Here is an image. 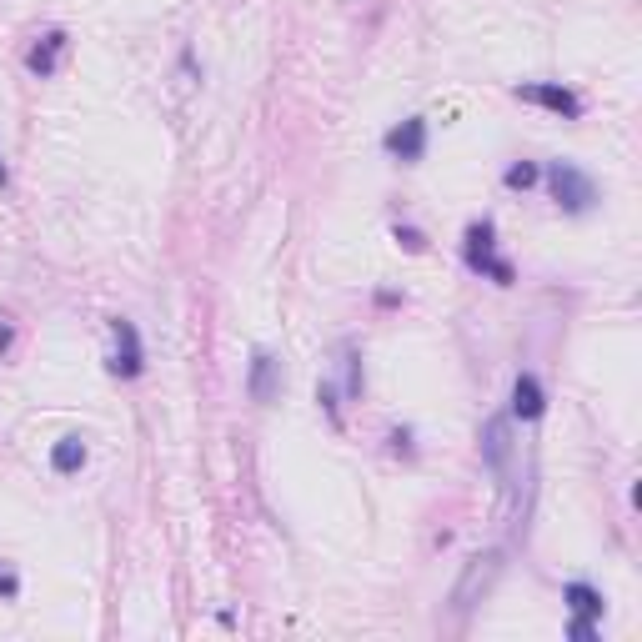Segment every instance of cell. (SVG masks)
<instances>
[{
    "mask_svg": "<svg viewBox=\"0 0 642 642\" xmlns=\"http://www.w3.org/2000/svg\"><path fill=\"white\" fill-rule=\"evenodd\" d=\"M502 567H507V557H502L497 547H487V552L467 557V567H462V577H457V587H452V607H457V612H472V607L497 587Z\"/></svg>",
    "mask_w": 642,
    "mask_h": 642,
    "instance_id": "6da1fadb",
    "label": "cell"
},
{
    "mask_svg": "<svg viewBox=\"0 0 642 642\" xmlns=\"http://www.w3.org/2000/svg\"><path fill=\"white\" fill-rule=\"evenodd\" d=\"M547 191H552V201H557L567 216H582V211H592V201H597L592 176H587L582 166H572V161H552V166H547Z\"/></svg>",
    "mask_w": 642,
    "mask_h": 642,
    "instance_id": "7a4b0ae2",
    "label": "cell"
},
{
    "mask_svg": "<svg viewBox=\"0 0 642 642\" xmlns=\"http://www.w3.org/2000/svg\"><path fill=\"white\" fill-rule=\"evenodd\" d=\"M492 221H472L467 226V266L472 271H487L497 286H512V266L507 261H497V251H492Z\"/></svg>",
    "mask_w": 642,
    "mask_h": 642,
    "instance_id": "3957f363",
    "label": "cell"
},
{
    "mask_svg": "<svg viewBox=\"0 0 642 642\" xmlns=\"http://www.w3.org/2000/svg\"><path fill=\"white\" fill-rule=\"evenodd\" d=\"M111 337H116V352H111V372H116V377H141V372H146V347H141V332H136V321H126V316H111Z\"/></svg>",
    "mask_w": 642,
    "mask_h": 642,
    "instance_id": "277c9868",
    "label": "cell"
},
{
    "mask_svg": "<svg viewBox=\"0 0 642 642\" xmlns=\"http://www.w3.org/2000/svg\"><path fill=\"white\" fill-rule=\"evenodd\" d=\"M517 96H522V101H532V106H547L552 116H567V121H577V116H582L577 91H567V86H557V81H527V86H517Z\"/></svg>",
    "mask_w": 642,
    "mask_h": 642,
    "instance_id": "5b68a950",
    "label": "cell"
},
{
    "mask_svg": "<svg viewBox=\"0 0 642 642\" xmlns=\"http://www.w3.org/2000/svg\"><path fill=\"white\" fill-rule=\"evenodd\" d=\"M387 151L397 161H422L427 156V121L422 116H407L402 126H392L387 131Z\"/></svg>",
    "mask_w": 642,
    "mask_h": 642,
    "instance_id": "8992f818",
    "label": "cell"
},
{
    "mask_svg": "<svg viewBox=\"0 0 642 642\" xmlns=\"http://www.w3.org/2000/svg\"><path fill=\"white\" fill-rule=\"evenodd\" d=\"M246 392H251V402H276V392H281V362L271 357V352H251V377H246Z\"/></svg>",
    "mask_w": 642,
    "mask_h": 642,
    "instance_id": "52a82bcc",
    "label": "cell"
},
{
    "mask_svg": "<svg viewBox=\"0 0 642 642\" xmlns=\"http://www.w3.org/2000/svg\"><path fill=\"white\" fill-rule=\"evenodd\" d=\"M482 462L492 472H507V462H512V422L507 417H492L482 427Z\"/></svg>",
    "mask_w": 642,
    "mask_h": 642,
    "instance_id": "ba28073f",
    "label": "cell"
},
{
    "mask_svg": "<svg viewBox=\"0 0 642 642\" xmlns=\"http://www.w3.org/2000/svg\"><path fill=\"white\" fill-rule=\"evenodd\" d=\"M66 41H71L66 31H46V36L31 46V56H26L31 76H41V81H46V76H56V66H61V56H66Z\"/></svg>",
    "mask_w": 642,
    "mask_h": 642,
    "instance_id": "9c48e42d",
    "label": "cell"
},
{
    "mask_svg": "<svg viewBox=\"0 0 642 642\" xmlns=\"http://www.w3.org/2000/svg\"><path fill=\"white\" fill-rule=\"evenodd\" d=\"M547 412V397H542V382L532 377V372H522L517 382H512V417H522V422H537Z\"/></svg>",
    "mask_w": 642,
    "mask_h": 642,
    "instance_id": "30bf717a",
    "label": "cell"
},
{
    "mask_svg": "<svg viewBox=\"0 0 642 642\" xmlns=\"http://www.w3.org/2000/svg\"><path fill=\"white\" fill-rule=\"evenodd\" d=\"M562 602L572 607V617H602V607H607L592 582H567V587H562Z\"/></svg>",
    "mask_w": 642,
    "mask_h": 642,
    "instance_id": "8fae6325",
    "label": "cell"
},
{
    "mask_svg": "<svg viewBox=\"0 0 642 642\" xmlns=\"http://www.w3.org/2000/svg\"><path fill=\"white\" fill-rule=\"evenodd\" d=\"M51 467H56L61 477L81 472V467H86V437H61V442L51 447Z\"/></svg>",
    "mask_w": 642,
    "mask_h": 642,
    "instance_id": "7c38bea8",
    "label": "cell"
},
{
    "mask_svg": "<svg viewBox=\"0 0 642 642\" xmlns=\"http://www.w3.org/2000/svg\"><path fill=\"white\" fill-rule=\"evenodd\" d=\"M542 181V171L532 166V161H517V166H507V186L512 191H527V186H537Z\"/></svg>",
    "mask_w": 642,
    "mask_h": 642,
    "instance_id": "4fadbf2b",
    "label": "cell"
},
{
    "mask_svg": "<svg viewBox=\"0 0 642 642\" xmlns=\"http://www.w3.org/2000/svg\"><path fill=\"white\" fill-rule=\"evenodd\" d=\"M362 387H367V382H362V357L347 347V397H352V402H362Z\"/></svg>",
    "mask_w": 642,
    "mask_h": 642,
    "instance_id": "5bb4252c",
    "label": "cell"
},
{
    "mask_svg": "<svg viewBox=\"0 0 642 642\" xmlns=\"http://www.w3.org/2000/svg\"><path fill=\"white\" fill-rule=\"evenodd\" d=\"M392 236H397V241H402V246H407V251H427V236H422V231H417V226H397V231H392Z\"/></svg>",
    "mask_w": 642,
    "mask_h": 642,
    "instance_id": "9a60e30c",
    "label": "cell"
},
{
    "mask_svg": "<svg viewBox=\"0 0 642 642\" xmlns=\"http://www.w3.org/2000/svg\"><path fill=\"white\" fill-rule=\"evenodd\" d=\"M316 402H321V407H327V417H332V422H342V402H337V392H332L327 382H321V392H316Z\"/></svg>",
    "mask_w": 642,
    "mask_h": 642,
    "instance_id": "2e32d148",
    "label": "cell"
},
{
    "mask_svg": "<svg viewBox=\"0 0 642 642\" xmlns=\"http://www.w3.org/2000/svg\"><path fill=\"white\" fill-rule=\"evenodd\" d=\"M567 637H572V642H592V637H597V627H592V617H572V627H567Z\"/></svg>",
    "mask_w": 642,
    "mask_h": 642,
    "instance_id": "e0dca14e",
    "label": "cell"
},
{
    "mask_svg": "<svg viewBox=\"0 0 642 642\" xmlns=\"http://www.w3.org/2000/svg\"><path fill=\"white\" fill-rule=\"evenodd\" d=\"M16 592H21V577L11 567H0V597H16Z\"/></svg>",
    "mask_w": 642,
    "mask_h": 642,
    "instance_id": "ac0fdd59",
    "label": "cell"
},
{
    "mask_svg": "<svg viewBox=\"0 0 642 642\" xmlns=\"http://www.w3.org/2000/svg\"><path fill=\"white\" fill-rule=\"evenodd\" d=\"M6 352H11V321L0 316V357H6Z\"/></svg>",
    "mask_w": 642,
    "mask_h": 642,
    "instance_id": "d6986e66",
    "label": "cell"
},
{
    "mask_svg": "<svg viewBox=\"0 0 642 642\" xmlns=\"http://www.w3.org/2000/svg\"><path fill=\"white\" fill-rule=\"evenodd\" d=\"M0 186H11V171H6V161H0Z\"/></svg>",
    "mask_w": 642,
    "mask_h": 642,
    "instance_id": "ffe728a7",
    "label": "cell"
}]
</instances>
